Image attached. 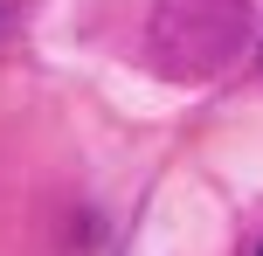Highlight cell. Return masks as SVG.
<instances>
[{
  "label": "cell",
  "instance_id": "1",
  "mask_svg": "<svg viewBox=\"0 0 263 256\" xmlns=\"http://www.w3.org/2000/svg\"><path fill=\"white\" fill-rule=\"evenodd\" d=\"M250 42V0H159L145 21V63L173 83L229 69Z\"/></svg>",
  "mask_w": 263,
  "mask_h": 256
}]
</instances>
